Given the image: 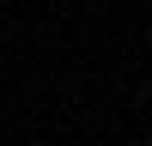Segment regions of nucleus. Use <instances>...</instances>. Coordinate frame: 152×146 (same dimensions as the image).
<instances>
[]
</instances>
